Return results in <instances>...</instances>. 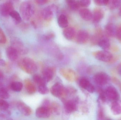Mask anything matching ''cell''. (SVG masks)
I'll return each instance as SVG.
<instances>
[{"mask_svg": "<svg viewBox=\"0 0 121 120\" xmlns=\"http://www.w3.org/2000/svg\"><path fill=\"white\" fill-rule=\"evenodd\" d=\"M18 66L22 70L29 74H32L37 70V64L32 59L29 58H24L18 62Z\"/></svg>", "mask_w": 121, "mask_h": 120, "instance_id": "6da1fadb", "label": "cell"}, {"mask_svg": "<svg viewBox=\"0 0 121 120\" xmlns=\"http://www.w3.org/2000/svg\"><path fill=\"white\" fill-rule=\"evenodd\" d=\"M20 11L21 15L23 19L28 21L30 19L35 13L34 5L30 1H23L21 4Z\"/></svg>", "mask_w": 121, "mask_h": 120, "instance_id": "7a4b0ae2", "label": "cell"}, {"mask_svg": "<svg viewBox=\"0 0 121 120\" xmlns=\"http://www.w3.org/2000/svg\"><path fill=\"white\" fill-rule=\"evenodd\" d=\"M57 6L54 4L45 7L41 13L42 18L45 21L50 22L53 19L55 13L57 11Z\"/></svg>", "mask_w": 121, "mask_h": 120, "instance_id": "3957f363", "label": "cell"}, {"mask_svg": "<svg viewBox=\"0 0 121 120\" xmlns=\"http://www.w3.org/2000/svg\"><path fill=\"white\" fill-rule=\"evenodd\" d=\"M51 92L54 96L62 98V99L66 96L65 88L60 82H57L52 86L51 89Z\"/></svg>", "mask_w": 121, "mask_h": 120, "instance_id": "277c9868", "label": "cell"}, {"mask_svg": "<svg viewBox=\"0 0 121 120\" xmlns=\"http://www.w3.org/2000/svg\"><path fill=\"white\" fill-rule=\"evenodd\" d=\"M11 46L15 49L20 55H25L27 53V48L22 42L18 38L13 37L11 40Z\"/></svg>", "mask_w": 121, "mask_h": 120, "instance_id": "5b68a950", "label": "cell"}, {"mask_svg": "<svg viewBox=\"0 0 121 120\" xmlns=\"http://www.w3.org/2000/svg\"><path fill=\"white\" fill-rule=\"evenodd\" d=\"M93 56L97 60L104 62H109L113 58V55L108 51H98L92 53Z\"/></svg>", "mask_w": 121, "mask_h": 120, "instance_id": "8992f818", "label": "cell"}, {"mask_svg": "<svg viewBox=\"0 0 121 120\" xmlns=\"http://www.w3.org/2000/svg\"><path fill=\"white\" fill-rule=\"evenodd\" d=\"M93 79L97 85L103 86L108 84L110 78L109 75L106 73L101 72L95 74Z\"/></svg>", "mask_w": 121, "mask_h": 120, "instance_id": "52a82bcc", "label": "cell"}, {"mask_svg": "<svg viewBox=\"0 0 121 120\" xmlns=\"http://www.w3.org/2000/svg\"><path fill=\"white\" fill-rule=\"evenodd\" d=\"M107 99L113 101H117L119 99V94L115 87L112 86L108 87L104 91Z\"/></svg>", "mask_w": 121, "mask_h": 120, "instance_id": "ba28073f", "label": "cell"}, {"mask_svg": "<svg viewBox=\"0 0 121 120\" xmlns=\"http://www.w3.org/2000/svg\"><path fill=\"white\" fill-rule=\"evenodd\" d=\"M14 10L13 4L10 1L4 2L0 7V12L1 15L4 17L10 15L11 13Z\"/></svg>", "mask_w": 121, "mask_h": 120, "instance_id": "9c48e42d", "label": "cell"}, {"mask_svg": "<svg viewBox=\"0 0 121 120\" xmlns=\"http://www.w3.org/2000/svg\"><path fill=\"white\" fill-rule=\"evenodd\" d=\"M60 72V74L68 81H73L77 79L76 73L74 70L69 68H61Z\"/></svg>", "mask_w": 121, "mask_h": 120, "instance_id": "30bf717a", "label": "cell"}, {"mask_svg": "<svg viewBox=\"0 0 121 120\" xmlns=\"http://www.w3.org/2000/svg\"><path fill=\"white\" fill-rule=\"evenodd\" d=\"M56 72L55 67L50 66L44 69L43 72V77L45 82H49L53 79Z\"/></svg>", "mask_w": 121, "mask_h": 120, "instance_id": "8fae6325", "label": "cell"}, {"mask_svg": "<svg viewBox=\"0 0 121 120\" xmlns=\"http://www.w3.org/2000/svg\"><path fill=\"white\" fill-rule=\"evenodd\" d=\"M64 103V111L67 114L69 115L77 110V107L76 100L65 101Z\"/></svg>", "mask_w": 121, "mask_h": 120, "instance_id": "7c38bea8", "label": "cell"}, {"mask_svg": "<svg viewBox=\"0 0 121 120\" xmlns=\"http://www.w3.org/2000/svg\"><path fill=\"white\" fill-rule=\"evenodd\" d=\"M90 38L89 33L85 30H80L77 34L76 42L79 44H84L87 42Z\"/></svg>", "mask_w": 121, "mask_h": 120, "instance_id": "4fadbf2b", "label": "cell"}, {"mask_svg": "<svg viewBox=\"0 0 121 120\" xmlns=\"http://www.w3.org/2000/svg\"><path fill=\"white\" fill-rule=\"evenodd\" d=\"M51 114L50 108L44 106L38 108L35 112L36 116L39 118H48L50 117Z\"/></svg>", "mask_w": 121, "mask_h": 120, "instance_id": "5bb4252c", "label": "cell"}, {"mask_svg": "<svg viewBox=\"0 0 121 120\" xmlns=\"http://www.w3.org/2000/svg\"><path fill=\"white\" fill-rule=\"evenodd\" d=\"M16 106L18 110L24 115L28 116L32 114L31 108L22 101H18L16 103Z\"/></svg>", "mask_w": 121, "mask_h": 120, "instance_id": "9a60e30c", "label": "cell"}, {"mask_svg": "<svg viewBox=\"0 0 121 120\" xmlns=\"http://www.w3.org/2000/svg\"><path fill=\"white\" fill-rule=\"evenodd\" d=\"M79 84L80 87L87 90L89 93H93L95 91L94 86L86 78L80 79L79 81Z\"/></svg>", "mask_w": 121, "mask_h": 120, "instance_id": "2e32d148", "label": "cell"}, {"mask_svg": "<svg viewBox=\"0 0 121 120\" xmlns=\"http://www.w3.org/2000/svg\"><path fill=\"white\" fill-rule=\"evenodd\" d=\"M6 54L8 58L12 61L17 60L20 55L17 50L12 46H9L6 49Z\"/></svg>", "mask_w": 121, "mask_h": 120, "instance_id": "e0dca14e", "label": "cell"}, {"mask_svg": "<svg viewBox=\"0 0 121 120\" xmlns=\"http://www.w3.org/2000/svg\"><path fill=\"white\" fill-rule=\"evenodd\" d=\"M104 15V11L101 9L99 8H95L92 17L94 23H97L99 22L103 19Z\"/></svg>", "mask_w": 121, "mask_h": 120, "instance_id": "ac0fdd59", "label": "cell"}, {"mask_svg": "<svg viewBox=\"0 0 121 120\" xmlns=\"http://www.w3.org/2000/svg\"><path fill=\"white\" fill-rule=\"evenodd\" d=\"M117 31V29L113 23H108L105 27V33L108 36L111 37L116 36Z\"/></svg>", "mask_w": 121, "mask_h": 120, "instance_id": "d6986e66", "label": "cell"}, {"mask_svg": "<svg viewBox=\"0 0 121 120\" xmlns=\"http://www.w3.org/2000/svg\"><path fill=\"white\" fill-rule=\"evenodd\" d=\"M79 14L81 17L85 21L91 20L93 17V14L91 11L86 8L80 9L79 11Z\"/></svg>", "mask_w": 121, "mask_h": 120, "instance_id": "ffe728a7", "label": "cell"}, {"mask_svg": "<svg viewBox=\"0 0 121 120\" xmlns=\"http://www.w3.org/2000/svg\"><path fill=\"white\" fill-rule=\"evenodd\" d=\"M63 36L68 40L73 39L75 35V30L73 27H69L65 28L63 32Z\"/></svg>", "mask_w": 121, "mask_h": 120, "instance_id": "44dd1931", "label": "cell"}, {"mask_svg": "<svg viewBox=\"0 0 121 120\" xmlns=\"http://www.w3.org/2000/svg\"><path fill=\"white\" fill-rule=\"evenodd\" d=\"M25 86L26 91L29 94H33L35 93L36 88L35 85L30 80L27 79L24 82Z\"/></svg>", "mask_w": 121, "mask_h": 120, "instance_id": "7402d4cb", "label": "cell"}, {"mask_svg": "<svg viewBox=\"0 0 121 120\" xmlns=\"http://www.w3.org/2000/svg\"><path fill=\"white\" fill-rule=\"evenodd\" d=\"M99 46L104 50L107 51L110 46V43L109 39L107 37L102 36L99 41L98 43Z\"/></svg>", "mask_w": 121, "mask_h": 120, "instance_id": "603a6c76", "label": "cell"}, {"mask_svg": "<svg viewBox=\"0 0 121 120\" xmlns=\"http://www.w3.org/2000/svg\"><path fill=\"white\" fill-rule=\"evenodd\" d=\"M58 24L60 27L65 28L68 27V19L67 16L63 14H62L59 16L57 20Z\"/></svg>", "mask_w": 121, "mask_h": 120, "instance_id": "cb8c5ba5", "label": "cell"}, {"mask_svg": "<svg viewBox=\"0 0 121 120\" xmlns=\"http://www.w3.org/2000/svg\"><path fill=\"white\" fill-rule=\"evenodd\" d=\"M111 108V110L114 115H118L121 114V105L117 101L112 102Z\"/></svg>", "mask_w": 121, "mask_h": 120, "instance_id": "d4e9b609", "label": "cell"}, {"mask_svg": "<svg viewBox=\"0 0 121 120\" xmlns=\"http://www.w3.org/2000/svg\"><path fill=\"white\" fill-rule=\"evenodd\" d=\"M10 16L12 18L13 20L14 21L15 23L16 24H20L22 21V18L21 15L20 13L14 10L10 14Z\"/></svg>", "mask_w": 121, "mask_h": 120, "instance_id": "484cf974", "label": "cell"}, {"mask_svg": "<svg viewBox=\"0 0 121 120\" xmlns=\"http://www.w3.org/2000/svg\"><path fill=\"white\" fill-rule=\"evenodd\" d=\"M23 86L22 84L19 81H13L10 85V89L15 92H20L22 89Z\"/></svg>", "mask_w": 121, "mask_h": 120, "instance_id": "4316f807", "label": "cell"}, {"mask_svg": "<svg viewBox=\"0 0 121 120\" xmlns=\"http://www.w3.org/2000/svg\"><path fill=\"white\" fill-rule=\"evenodd\" d=\"M50 109L51 111V113H53L55 115H60V108L58 104L54 102L52 103L50 105Z\"/></svg>", "mask_w": 121, "mask_h": 120, "instance_id": "83f0119b", "label": "cell"}, {"mask_svg": "<svg viewBox=\"0 0 121 120\" xmlns=\"http://www.w3.org/2000/svg\"><path fill=\"white\" fill-rule=\"evenodd\" d=\"M66 2L69 8L73 10H77L80 8L78 0H66Z\"/></svg>", "mask_w": 121, "mask_h": 120, "instance_id": "f1b7e54d", "label": "cell"}, {"mask_svg": "<svg viewBox=\"0 0 121 120\" xmlns=\"http://www.w3.org/2000/svg\"><path fill=\"white\" fill-rule=\"evenodd\" d=\"M33 79L34 82L37 84L38 86L46 85V82L44 80L43 77L37 74L34 75L33 77Z\"/></svg>", "mask_w": 121, "mask_h": 120, "instance_id": "f546056e", "label": "cell"}, {"mask_svg": "<svg viewBox=\"0 0 121 120\" xmlns=\"http://www.w3.org/2000/svg\"><path fill=\"white\" fill-rule=\"evenodd\" d=\"M121 4V1L119 0H109L108 6L109 9L114 10L118 8Z\"/></svg>", "mask_w": 121, "mask_h": 120, "instance_id": "4dcf8cb0", "label": "cell"}, {"mask_svg": "<svg viewBox=\"0 0 121 120\" xmlns=\"http://www.w3.org/2000/svg\"><path fill=\"white\" fill-rule=\"evenodd\" d=\"M10 97L7 89L3 87H0V98L7 99Z\"/></svg>", "mask_w": 121, "mask_h": 120, "instance_id": "1f68e13d", "label": "cell"}, {"mask_svg": "<svg viewBox=\"0 0 121 120\" xmlns=\"http://www.w3.org/2000/svg\"><path fill=\"white\" fill-rule=\"evenodd\" d=\"M11 115V112L9 110H0V120L8 119Z\"/></svg>", "mask_w": 121, "mask_h": 120, "instance_id": "d6a6232c", "label": "cell"}, {"mask_svg": "<svg viewBox=\"0 0 121 120\" xmlns=\"http://www.w3.org/2000/svg\"><path fill=\"white\" fill-rule=\"evenodd\" d=\"M104 118L105 116L104 109L101 106H99L97 112V120H104Z\"/></svg>", "mask_w": 121, "mask_h": 120, "instance_id": "836d02e7", "label": "cell"}, {"mask_svg": "<svg viewBox=\"0 0 121 120\" xmlns=\"http://www.w3.org/2000/svg\"><path fill=\"white\" fill-rule=\"evenodd\" d=\"M38 91L39 93L42 94H46L49 92V89L46 85L38 86Z\"/></svg>", "mask_w": 121, "mask_h": 120, "instance_id": "e575fe53", "label": "cell"}, {"mask_svg": "<svg viewBox=\"0 0 121 120\" xmlns=\"http://www.w3.org/2000/svg\"><path fill=\"white\" fill-rule=\"evenodd\" d=\"M9 104L6 101L0 98V110H8L9 108Z\"/></svg>", "mask_w": 121, "mask_h": 120, "instance_id": "d590c367", "label": "cell"}, {"mask_svg": "<svg viewBox=\"0 0 121 120\" xmlns=\"http://www.w3.org/2000/svg\"><path fill=\"white\" fill-rule=\"evenodd\" d=\"M80 7H87L90 5L91 1L89 0H78Z\"/></svg>", "mask_w": 121, "mask_h": 120, "instance_id": "8d00e7d4", "label": "cell"}, {"mask_svg": "<svg viewBox=\"0 0 121 120\" xmlns=\"http://www.w3.org/2000/svg\"><path fill=\"white\" fill-rule=\"evenodd\" d=\"M66 96H72L76 93L77 91L75 89L71 87H69L65 88Z\"/></svg>", "mask_w": 121, "mask_h": 120, "instance_id": "74e56055", "label": "cell"}, {"mask_svg": "<svg viewBox=\"0 0 121 120\" xmlns=\"http://www.w3.org/2000/svg\"><path fill=\"white\" fill-rule=\"evenodd\" d=\"M6 42V38L3 30L0 27V44H4Z\"/></svg>", "mask_w": 121, "mask_h": 120, "instance_id": "f35d334b", "label": "cell"}, {"mask_svg": "<svg viewBox=\"0 0 121 120\" xmlns=\"http://www.w3.org/2000/svg\"><path fill=\"white\" fill-rule=\"evenodd\" d=\"M109 0H95L94 1L95 3L99 6L108 5Z\"/></svg>", "mask_w": 121, "mask_h": 120, "instance_id": "ab89813d", "label": "cell"}, {"mask_svg": "<svg viewBox=\"0 0 121 120\" xmlns=\"http://www.w3.org/2000/svg\"><path fill=\"white\" fill-rule=\"evenodd\" d=\"M55 35V34L52 32H49L46 34L43 37V39L45 40L48 41L54 38Z\"/></svg>", "mask_w": 121, "mask_h": 120, "instance_id": "60d3db41", "label": "cell"}, {"mask_svg": "<svg viewBox=\"0 0 121 120\" xmlns=\"http://www.w3.org/2000/svg\"><path fill=\"white\" fill-rule=\"evenodd\" d=\"M50 1L48 0H37L35 1V2L37 4L39 5H43L47 4Z\"/></svg>", "mask_w": 121, "mask_h": 120, "instance_id": "b9f144b4", "label": "cell"}, {"mask_svg": "<svg viewBox=\"0 0 121 120\" xmlns=\"http://www.w3.org/2000/svg\"><path fill=\"white\" fill-rule=\"evenodd\" d=\"M116 36L118 39L121 41V25L117 29Z\"/></svg>", "mask_w": 121, "mask_h": 120, "instance_id": "7bdbcfd3", "label": "cell"}, {"mask_svg": "<svg viewBox=\"0 0 121 120\" xmlns=\"http://www.w3.org/2000/svg\"><path fill=\"white\" fill-rule=\"evenodd\" d=\"M6 65V62L4 60L0 59V66H4Z\"/></svg>", "mask_w": 121, "mask_h": 120, "instance_id": "ee69618b", "label": "cell"}, {"mask_svg": "<svg viewBox=\"0 0 121 120\" xmlns=\"http://www.w3.org/2000/svg\"><path fill=\"white\" fill-rule=\"evenodd\" d=\"M118 73L121 76V65L119 66L118 69Z\"/></svg>", "mask_w": 121, "mask_h": 120, "instance_id": "f6af8a7d", "label": "cell"}, {"mask_svg": "<svg viewBox=\"0 0 121 120\" xmlns=\"http://www.w3.org/2000/svg\"><path fill=\"white\" fill-rule=\"evenodd\" d=\"M119 15L121 16V8H120V9H119Z\"/></svg>", "mask_w": 121, "mask_h": 120, "instance_id": "bcb514c9", "label": "cell"}, {"mask_svg": "<svg viewBox=\"0 0 121 120\" xmlns=\"http://www.w3.org/2000/svg\"><path fill=\"white\" fill-rule=\"evenodd\" d=\"M6 120H13L12 118H8Z\"/></svg>", "mask_w": 121, "mask_h": 120, "instance_id": "7dc6e473", "label": "cell"}, {"mask_svg": "<svg viewBox=\"0 0 121 120\" xmlns=\"http://www.w3.org/2000/svg\"><path fill=\"white\" fill-rule=\"evenodd\" d=\"M107 120H111V119H107Z\"/></svg>", "mask_w": 121, "mask_h": 120, "instance_id": "c3c4849f", "label": "cell"}, {"mask_svg": "<svg viewBox=\"0 0 121 120\" xmlns=\"http://www.w3.org/2000/svg\"><path fill=\"white\" fill-rule=\"evenodd\" d=\"M1 82H0V83Z\"/></svg>", "mask_w": 121, "mask_h": 120, "instance_id": "681fc988", "label": "cell"}]
</instances>
